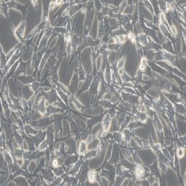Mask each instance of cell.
Instances as JSON below:
<instances>
[{
    "label": "cell",
    "mask_w": 186,
    "mask_h": 186,
    "mask_svg": "<svg viewBox=\"0 0 186 186\" xmlns=\"http://www.w3.org/2000/svg\"><path fill=\"white\" fill-rule=\"evenodd\" d=\"M43 11H42V21L45 23L49 21V13L50 12L49 1H43Z\"/></svg>",
    "instance_id": "5"
},
{
    "label": "cell",
    "mask_w": 186,
    "mask_h": 186,
    "mask_svg": "<svg viewBox=\"0 0 186 186\" xmlns=\"http://www.w3.org/2000/svg\"><path fill=\"white\" fill-rule=\"evenodd\" d=\"M79 43V39L77 37L73 36L72 39V46L74 50H76V48Z\"/></svg>",
    "instance_id": "24"
},
{
    "label": "cell",
    "mask_w": 186,
    "mask_h": 186,
    "mask_svg": "<svg viewBox=\"0 0 186 186\" xmlns=\"http://www.w3.org/2000/svg\"><path fill=\"white\" fill-rule=\"evenodd\" d=\"M23 44L21 43H19L16 45L15 46L14 48H13L6 55V60H7V63L9 60L11 58V57L14 55L16 52L20 48L22 45Z\"/></svg>",
    "instance_id": "15"
},
{
    "label": "cell",
    "mask_w": 186,
    "mask_h": 186,
    "mask_svg": "<svg viewBox=\"0 0 186 186\" xmlns=\"http://www.w3.org/2000/svg\"><path fill=\"white\" fill-rule=\"evenodd\" d=\"M46 143H42V145H41L40 149H42L45 148L46 147Z\"/></svg>",
    "instance_id": "33"
},
{
    "label": "cell",
    "mask_w": 186,
    "mask_h": 186,
    "mask_svg": "<svg viewBox=\"0 0 186 186\" xmlns=\"http://www.w3.org/2000/svg\"><path fill=\"white\" fill-rule=\"evenodd\" d=\"M26 22L25 20H22V21L18 26L16 29L17 30L19 33L23 37H24L25 34V28L26 27Z\"/></svg>",
    "instance_id": "17"
},
{
    "label": "cell",
    "mask_w": 186,
    "mask_h": 186,
    "mask_svg": "<svg viewBox=\"0 0 186 186\" xmlns=\"http://www.w3.org/2000/svg\"><path fill=\"white\" fill-rule=\"evenodd\" d=\"M19 62H20V59L18 60L15 64L10 68L8 72L6 73L5 77L4 79L5 81H7V80L10 78V77H11V76H14V75L16 69H17L18 66Z\"/></svg>",
    "instance_id": "13"
},
{
    "label": "cell",
    "mask_w": 186,
    "mask_h": 186,
    "mask_svg": "<svg viewBox=\"0 0 186 186\" xmlns=\"http://www.w3.org/2000/svg\"><path fill=\"white\" fill-rule=\"evenodd\" d=\"M52 121V119L45 117L37 122L31 123V125L36 126L40 128H43L46 127Z\"/></svg>",
    "instance_id": "10"
},
{
    "label": "cell",
    "mask_w": 186,
    "mask_h": 186,
    "mask_svg": "<svg viewBox=\"0 0 186 186\" xmlns=\"http://www.w3.org/2000/svg\"><path fill=\"white\" fill-rule=\"evenodd\" d=\"M1 101H2V106L3 109L4 111L5 114L6 115V118H8L10 114V110L9 109L8 105H7V103L6 100H5L3 96L1 95Z\"/></svg>",
    "instance_id": "18"
},
{
    "label": "cell",
    "mask_w": 186,
    "mask_h": 186,
    "mask_svg": "<svg viewBox=\"0 0 186 186\" xmlns=\"http://www.w3.org/2000/svg\"><path fill=\"white\" fill-rule=\"evenodd\" d=\"M60 111H61L60 109H56L55 108L53 107L52 106L50 105L46 109V114L47 115H49Z\"/></svg>",
    "instance_id": "22"
},
{
    "label": "cell",
    "mask_w": 186,
    "mask_h": 186,
    "mask_svg": "<svg viewBox=\"0 0 186 186\" xmlns=\"http://www.w3.org/2000/svg\"><path fill=\"white\" fill-rule=\"evenodd\" d=\"M13 30L14 34L15 36L16 37V39H18L20 43H21L23 44L25 43V38H24V37L22 36L20 33H19V32L16 30V28L13 27Z\"/></svg>",
    "instance_id": "21"
},
{
    "label": "cell",
    "mask_w": 186,
    "mask_h": 186,
    "mask_svg": "<svg viewBox=\"0 0 186 186\" xmlns=\"http://www.w3.org/2000/svg\"><path fill=\"white\" fill-rule=\"evenodd\" d=\"M44 24H45V23L42 21L39 25L35 27L29 35H28L25 38V42L28 41L31 39L38 33H41L43 31Z\"/></svg>",
    "instance_id": "9"
},
{
    "label": "cell",
    "mask_w": 186,
    "mask_h": 186,
    "mask_svg": "<svg viewBox=\"0 0 186 186\" xmlns=\"http://www.w3.org/2000/svg\"><path fill=\"white\" fill-rule=\"evenodd\" d=\"M51 52V50H46V51L45 52V53H44V55H43L41 60V61L40 64H39L36 77L37 80L39 82V80H40V75L42 72V69H43L44 66H45L46 65V63L47 61L48 60V58H49L50 53Z\"/></svg>",
    "instance_id": "4"
},
{
    "label": "cell",
    "mask_w": 186,
    "mask_h": 186,
    "mask_svg": "<svg viewBox=\"0 0 186 186\" xmlns=\"http://www.w3.org/2000/svg\"><path fill=\"white\" fill-rule=\"evenodd\" d=\"M86 148H87L86 144L85 142H81L79 149V152L81 154L85 153Z\"/></svg>",
    "instance_id": "27"
},
{
    "label": "cell",
    "mask_w": 186,
    "mask_h": 186,
    "mask_svg": "<svg viewBox=\"0 0 186 186\" xmlns=\"http://www.w3.org/2000/svg\"><path fill=\"white\" fill-rule=\"evenodd\" d=\"M81 6L80 5L73 6L72 7V9L71 10V12H70V16H72L73 15L75 14L76 12L79 11V10L81 8Z\"/></svg>",
    "instance_id": "29"
},
{
    "label": "cell",
    "mask_w": 186,
    "mask_h": 186,
    "mask_svg": "<svg viewBox=\"0 0 186 186\" xmlns=\"http://www.w3.org/2000/svg\"><path fill=\"white\" fill-rule=\"evenodd\" d=\"M40 95L44 97L45 99L48 100V102L50 104L53 102H56L58 96L54 90H52V91L48 92H44L41 90Z\"/></svg>",
    "instance_id": "6"
},
{
    "label": "cell",
    "mask_w": 186,
    "mask_h": 186,
    "mask_svg": "<svg viewBox=\"0 0 186 186\" xmlns=\"http://www.w3.org/2000/svg\"><path fill=\"white\" fill-rule=\"evenodd\" d=\"M24 130H25V132L29 134L35 135L38 133L37 131L32 128L30 126H25L24 127Z\"/></svg>",
    "instance_id": "23"
},
{
    "label": "cell",
    "mask_w": 186,
    "mask_h": 186,
    "mask_svg": "<svg viewBox=\"0 0 186 186\" xmlns=\"http://www.w3.org/2000/svg\"><path fill=\"white\" fill-rule=\"evenodd\" d=\"M58 162L57 159L56 158H54L53 159L52 162V165H53V167L54 168H56L58 166Z\"/></svg>",
    "instance_id": "32"
},
{
    "label": "cell",
    "mask_w": 186,
    "mask_h": 186,
    "mask_svg": "<svg viewBox=\"0 0 186 186\" xmlns=\"http://www.w3.org/2000/svg\"><path fill=\"white\" fill-rule=\"evenodd\" d=\"M22 54H23V53L20 52V49L19 48L18 50L16 52V53L14 54V55L11 57L9 60L7 62V64H6V67L4 69L3 71H1V73H2L4 77V79L6 73L8 72L9 70H10V68L13 65L15 64L18 60L20 59Z\"/></svg>",
    "instance_id": "1"
},
{
    "label": "cell",
    "mask_w": 186,
    "mask_h": 186,
    "mask_svg": "<svg viewBox=\"0 0 186 186\" xmlns=\"http://www.w3.org/2000/svg\"><path fill=\"white\" fill-rule=\"evenodd\" d=\"M56 90H57V92L58 93V94H59L62 97V98L63 99V100H64L65 102H66V103L67 102V96L66 94H65V93H64L63 91H62L59 88L57 87L56 88Z\"/></svg>",
    "instance_id": "25"
},
{
    "label": "cell",
    "mask_w": 186,
    "mask_h": 186,
    "mask_svg": "<svg viewBox=\"0 0 186 186\" xmlns=\"http://www.w3.org/2000/svg\"><path fill=\"white\" fill-rule=\"evenodd\" d=\"M1 13L5 17L7 18L8 16V6L6 4V1H1L0 5Z\"/></svg>",
    "instance_id": "14"
},
{
    "label": "cell",
    "mask_w": 186,
    "mask_h": 186,
    "mask_svg": "<svg viewBox=\"0 0 186 186\" xmlns=\"http://www.w3.org/2000/svg\"><path fill=\"white\" fill-rule=\"evenodd\" d=\"M6 4L8 7L15 9V10H18L22 12L23 14L24 15L25 13L26 7L18 3L17 1H8L6 2Z\"/></svg>",
    "instance_id": "8"
},
{
    "label": "cell",
    "mask_w": 186,
    "mask_h": 186,
    "mask_svg": "<svg viewBox=\"0 0 186 186\" xmlns=\"http://www.w3.org/2000/svg\"><path fill=\"white\" fill-rule=\"evenodd\" d=\"M16 78L21 81L22 85L25 84L29 85L33 83L38 81L37 79L32 75H29V76L24 75V76H20Z\"/></svg>",
    "instance_id": "11"
},
{
    "label": "cell",
    "mask_w": 186,
    "mask_h": 186,
    "mask_svg": "<svg viewBox=\"0 0 186 186\" xmlns=\"http://www.w3.org/2000/svg\"><path fill=\"white\" fill-rule=\"evenodd\" d=\"M41 89L39 90H40ZM39 91L35 92L34 93V95H33L32 97L31 98L30 100H29V101L27 103V104L29 109H30V108H31L32 105H33V103H34V100H35V98H36V95H37V93L39 91Z\"/></svg>",
    "instance_id": "26"
},
{
    "label": "cell",
    "mask_w": 186,
    "mask_h": 186,
    "mask_svg": "<svg viewBox=\"0 0 186 186\" xmlns=\"http://www.w3.org/2000/svg\"><path fill=\"white\" fill-rule=\"evenodd\" d=\"M29 85L31 90L37 92L39 91L40 90L43 84L39 82V81H36V82L29 84Z\"/></svg>",
    "instance_id": "20"
},
{
    "label": "cell",
    "mask_w": 186,
    "mask_h": 186,
    "mask_svg": "<svg viewBox=\"0 0 186 186\" xmlns=\"http://www.w3.org/2000/svg\"><path fill=\"white\" fill-rule=\"evenodd\" d=\"M10 100H12L13 105L15 106L17 110H20L21 111H24L23 109L22 108L20 103H19V99L15 98L10 93Z\"/></svg>",
    "instance_id": "19"
},
{
    "label": "cell",
    "mask_w": 186,
    "mask_h": 186,
    "mask_svg": "<svg viewBox=\"0 0 186 186\" xmlns=\"http://www.w3.org/2000/svg\"><path fill=\"white\" fill-rule=\"evenodd\" d=\"M65 48L63 36H61L58 40L57 44L55 48L54 54L55 56L58 57L60 60L63 56Z\"/></svg>",
    "instance_id": "3"
},
{
    "label": "cell",
    "mask_w": 186,
    "mask_h": 186,
    "mask_svg": "<svg viewBox=\"0 0 186 186\" xmlns=\"http://www.w3.org/2000/svg\"><path fill=\"white\" fill-rule=\"evenodd\" d=\"M33 6L36 10H38L39 8V1H31Z\"/></svg>",
    "instance_id": "31"
},
{
    "label": "cell",
    "mask_w": 186,
    "mask_h": 186,
    "mask_svg": "<svg viewBox=\"0 0 186 186\" xmlns=\"http://www.w3.org/2000/svg\"><path fill=\"white\" fill-rule=\"evenodd\" d=\"M78 71L76 70L75 71L71 83L70 85L69 89L70 91L72 93H73L76 92L77 90V83L78 80Z\"/></svg>",
    "instance_id": "12"
},
{
    "label": "cell",
    "mask_w": 186,
    "mask_h": 186,
    "mask_svg": "<svg viewBox=\"0 0 186 186\" xmlns=\"http://www.w3.org/2000/svg\"><path fill=\"white\" fill-rule=\"evenodd\" d=\"M45 99L44 97L39 95L37 96L36 103L35 104L37 110L39 111L42 114H45L46 109L45 107Z\"/></svg>",
    "instance_id": "7"
},
{
    "label": "cell",
    "mask_w": 186,
    "mask_h": 186,
    "mask_svg": "<svg viewBox=\"0 0 186 186\" xmlns=\"http://www.w3.org/2000/svg\"><path fill=\"white\" fill-rule=\"evenodd\" d=\"M0 54H1V71H2L6 67L7 64V60H6V56L3 53L1 45Z\"/></svg>",
    "instance_id": "16"
},
{
    "label": "cell",
    "mask_w": 186,
    "mask_h": 186,
    "mask_svg": "<svg viewBox=\"0 0 186 186\" xmlns=\"http://www.w3.org/2000/svg\"><path fill=\"white\" fill-rule=\"evenodd\" d=\"M31 61L32 60L28 62L25 63L23 62L21 57H20L18 66L13 76L16 78H17L19 76L25 75V73L26 72L28 66L30 64Z\"/></svg>",
    "instance_id": "2"
},
{
    "label": "cell",
    "mask_w": 186,
    "mask_h": 186,
    "mask_svg": "<svg viewBox=\"0 0 186 186\" xmlns=\"http://www.w3.org/2000/svg\"><path fill=\"white\" fill-rule=\"evenodd\" d=\"M53 31L59 33H65L66 31L64 28L63 27L53 28Z\"/></svg>",
    "instance_id": "30"
},
{
    "label": "cell",
    "mask_w": 186,
    "mask_h": 186,
    "mask_svg": "<svg viewBox=\"0 0 186 186\" xmlns=\"http://www.w3.org/2000/svg\"><path fill=\"white\" fill-rule=\"evenodd\" d=\"M95 172L94 171H90L89 173V179L90 183H93L95 180Z\"/></svg>",
    "instance_id": "28"
}]
</instances>
